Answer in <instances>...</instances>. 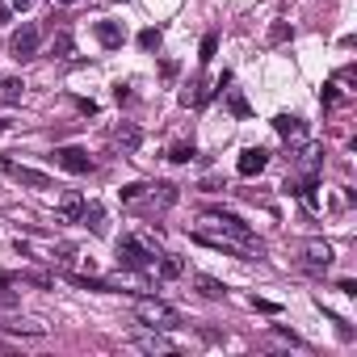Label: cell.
I'll list each match as a JSON object with an SVG mask.
<instances>
[{
  "label": "cell",
  "mask_w": 357,
  "mask_h": 357,
  "mask_svg": "<svg viewBox=\"0 0 357 357\" xmlns=\"http://www.w3.org/2000/svg\"><path fill=\"white\" fill-rule=\"evenodd\" d=\"M84 215V198L80 194H68L63 202H59V223H76Z\"/></svg>",
  "instance_id": "cell-12"
},
{
  "label": "cell",
  "mask_w": 357,
  "mask_h": 357,
  "mask_svg": "<svg viewBox=\"0 0 357 357\" xmlns=\"http://www.w3.org/2000/svg\"><path fill=\"white\" fill-rule=\"evenodd\" d=\"M130 344H135V349H143V353H172V340H168L160 328H151V332H139Z\"/></svg>",
  "instance_id": "cell-9"
},
{
  "label": "cell",
  "mask_w": 357,
  "mask_h": 357,
  "mask_svg": "<svg viewBox=\"0 0 357 357\" xmlns=\"http://www.w3.org/2000/svg\"><path fill=\"white\" fill-rule=\"evenodd\" d=\"M97 38H101V47H118V43H122V30H118L114 22H101V26H97Z\"/></svg>",
  "instance_id": "cell-14"
},
{
  "label": "cell",
  "mask_w": 357,
  "mask_h": 357,
  "mask_svg": "<svg viewBox=\"0 0 357 357\" xmlns=\"http://www.w3.org/2000/svg\"><path fill=\"white\" fill-rule=\"evenodd\" d=\"M9 286H13V278H0V311H9V307H17V294H13Z\"/></svg>",
  "instance_id": "cell-16"
},
{
  "label": "cell",
  "mask_w": 357,
  "mask_h": 357,
  "mask_svg": "<svg viewBox=\"0 0 357 357\" xmlns=\"http://www.w3.org/2000/svg\"><path fill=\"white\" fill-rule=\"evenodd\" d=\"M198 290H202L206 298H223V294H227V286L215 282V278H198Z\"/></svg>",
  "instance_id": "cell-15"
},
{
  "label": "cell",
  "mask_w": 357,
  "mask_h": 357,
  "mask_svg": "<svg viewBox=\"0 0 357 357\" xmlns=\"http://www.w3.org/2000/svg\"><path fill=\"white\" fill-rule=\"evenodd\" d=\"M273 126H278V135H282L290 147H303V143H307V126H303V118L282 114V118H273Z\"/></svg>",
  "instance_id": "cell-7"
},
{
  "label": "cell",
  "mask_w": 357,
  "mask_h": 357,
  "mask_svg": "<svg viewBox=\"0 0 357 357\" xmlns=\"http://www.w3.org/2000/svg\"><path fill=\"white\" fill-rule=\"evenodd\" d=\"M55 55H72V34H55Z\"/></svg>",
  "instance_id": "cell-21"
},
{
  "label": "cell",
  "mask_w": 357,
  "mask_h": 357,
  "mask_svg": "<svg viewBox=\"0 0 357 357\" xmlns=\"http://www.w3.org/2000/svg\"><path fill=\"white\" fill-rule=\"evenodd\" d=\"M22 93H26V84H22V80H13V76H9V80H0V105H17V101H22Z\"/></svg>",
  "instance_id": "cell-13"
},
{
  "label": "cell",
  "mask_w": 357,
  "mask_h": 357,
  "mask_svg": "<svg viewBox=\"0 0 357 357\" xmlns=\"http://www.w3.org/2000/svg\"><path fill=\"white\" fill-rule=\"evenodd\" d=\"M168 160H172V164H190V160H194V147H190V143H176V147L168 151Z\"/></svg>",
  "instance_id": "cell-18"
},
{
  "label": "cell",
  "mask_w": 357,
  "mask_h": 357,
  "mask_svg": "<svg viewBox=\"0 0 357 357\" xmlns=\"http://www.w3.org/2000/svg\"><path fill=\"white\" fill-rule=\"evenodd\" d=\"M5 17H9V9H5V5H0V22H5Z\"/></svg>",
  "instance_id": "cell-25"
},
{
  "label": "cell",
  "mask_w": 357,
  "mask_h": 357,
  "mask_svg": "<svg viewBox=\"0 0 357 357\" xmlns=\"http://www.w3.org/2000/svg\"><path fill=\"white\" fill-rule=\"evenodd\" d=\"M155 257H160V248H155L151 240H139V236H122V240H118V265H122V269L151 273V269H155Z\"/></svg>",
  "instance_id": "cell-1"
},
{
  "label": "cell",
  "mask_w": 357,
  "mask_h": 357,
  "mask_svg": "<svg viewBox=\"0 0 357 357\" xmlns=\"http://www.w3.org/2000/svg\"><path fill=\"white\" fill-rule=\"evenodd\" d=\"M51 5H76V0H51Z\"/></svg>",
  "instance_id": "cell-24"
},
{
  "label": "cell",
  "mask_w": 357,
  "mask_h": 357,
  "mask_svg": "<svg viewBox=\"0 0 357 357\" xmlns=\"http://www.w3.org/2000/svg\"><path fill=\"white\" fill-rule=\"evenodd\" d=\"M30 5H34V0H13V9H17V13H22V9H30Z\"/></svg>",
  "instance_id": "cell-23"
},
{
  "label": "cell",
  "mask_w": 357,
  "mask_h": 357,
  "mask_svg": "<svg viewBox=\"0 0 357 357\" xmlns=\"http://www.w3.org/2000/svg\"><path fill=\"white\" fill-rule=\"evenodd\" d=\"M143 194H147V185H139V181L135 185H122V202H139Z\"/></svg>",
  "instance_id": "cell-19"
},
{
  "label": "cell",
  "mask_w": 357,
  "mask_h": 357,
  "mask_svg": "<svg viewBox=\"0 0 357 357\" xmlns=\"http://www.w3.org/2000/svg\"><path fill=\"white\" fill-rule=\"evenodd\" d=\"M265 164H269V151H265V147H244L236 168H240V176H257Z\"/></svg>",
  "instance_id": "cell-8"
},
{
  "label": "cell",
  "mask_w": 357,
  "mask_h": 357,
  "mask_svg": "<svg viewBox=\"0 0 357 357\" xmlns=\"http://www.w3.org/2000/svg\"><path fill=\"white\" fill-rule=\"evenodd\" d=\"M55 164L68 168V172H76V176L93 172V160H89V151H80V147H59V151H55Z\"/></svg>",
  "instance_id": "cell-5"
},
{
  "label": "cell",
  "mask_w": 357,
  "mask_h": 357,
  "mask_svg": "<svg viewBox=\"0 0 357 357\" xmlns=\"http://www.w3.org/2000/svg\"><path fill=\"white\" fill-rule=\"evenodd\" d=\"M80 219H84L93 231H105V223H101V219H105V215H101V206H84V215H80Z\"/></svg>",
  "instance_id": "cell-17"
},
{
  "label": "cell",
  "mask_w": 357,
  "mask_h": 357,
  "mask_svg": "<svg viewBox=\"0 0 357 357\" xmlns=\"http://www.w3.org/2000/svg\"><path fill=\"white\" fill-rule=\"evenodd\" d=\"M139 43H143V51H155V47H160V30H143Z\"/></svg>",
  "instance_id": "cell-20"
},
{
  "label": "cell",
  "mask_w": 357,
  "mask_h": 357,
  "mask_svg": "<svg viewBox=\"0 0 357 357\" xmlns=\"http://www.w3.org/2000/svg\"><path fill=\"white\" fill-rule=\"evenodd\" d=\"M215 47H219V38H215V34H206V43H202V55H198V59H202V63H211V59H215Z\"/></svg>",
  "instance_id": "cell-22"
},
{
  "label": "cell",
  "mask_w": 357,
  "mask_h": 357,
  "mask_svg": "<svg viewBox=\"0 0 357 357\" xmlns=\"http://www.w3.org/2000/svg\"><path fill=\"white\" fill-rule=\"evenodd\" d=\"M38 43H43L38 26H22V30L13 34V59H34V55H38Z\"/></svg>",
  "instance_id": "cell-4"
},
{
  "label": "cell",
  "mask_w": 357,
  "mask_h": 357,
  "mask_svg": "<svg viewBox=\"0 0 357 357\" xmlns=\"http://www.w3.org/2000/svg\"><path fill=\"white\" fill-rule=\"evenodd\" d=\"M5 172L13 176L17 185H30V190H55V181L47 172H38V168H30V164H17V160H5Z\"/></svg>",
  "instance_id": "cell-3"
},
{
  "label": "cell",
  "mask_w": 357,
  "mask_h": 357,
  "mask_svg": "<svg viewBox=\"0 0 357 357\" xmlns=\"http://www.w3.org/2000/svg\"><path fill=\"white\" fill-rule=\"evenodd\" d=\"M135 315H139V324L160 328V332L181 328V311H176L172 303H164V298H139V303H135Z\"/></svg>",
  "instance_id": "cell-2"
},
{
  "label": "cell",
  "mask_w": 357,
  "mask_h": 357,
  "mask_svg": "<svg viewBox=\"0 0 357 357\" xmlns=\"http://www.w3.org/2000/svg\"><path fill=\"white\" fill-rule=\"evenodd\" d=\"M303 265H307L311 273H324V269L332 265V244H324V240H307V248H303Z\"/></svg>",
  "instance_id": "cell-6"
},
{
  "label": "cell",
  "mask_w": 357,
  "mask_h": 357,
  "mask_svg": "<svg viewBox=\"0 0 357 357\" xmlns=\"http://www.w3.org/2000/svg\"><path fill=\"white\" fill-rule=\"evenodd\" d=\"M151 273H160L164 282H172V278H181V273H185V265H181V257H168V252H160Z\"/></svg>",
  "instance_id": "cell-11"
},
{
  "label": "cell",
  "mask_w": 357,
  "mask_h": 357,
  "mask_svg": "<svg viewBox=\"0 0 357 357\" xmlns=\"http://www.w3.org/2000/svg\"><path fill=\"white\" fill-rule=\"evenodd\" d=\"M114 143H118L122 151H139V143H143V130H139L135 122H122V126L114 130Z\"/></svg>",
  "instance_id": "cell-10"
}]
</instances>
